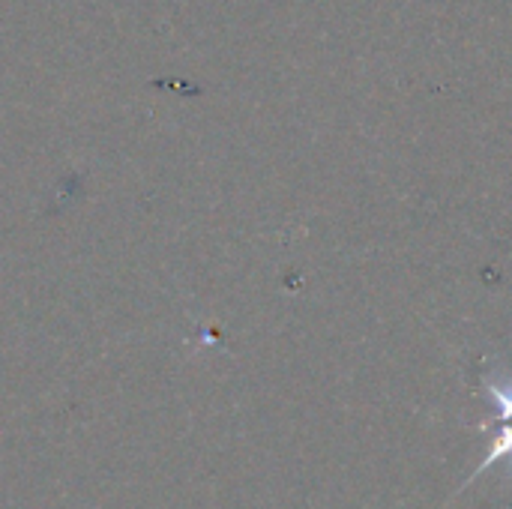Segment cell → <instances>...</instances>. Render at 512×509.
Masks as SVG:
<instances>
[{"mask_svg":"<svg viewBox=\"0 0 512 509\" xmlns=\"http://www.w3.org/2000/svg\"><path fill=\"white\" fill-rule=\"evenodd\" d=\"M504 456H512V420H507V423H504V429H501V432H498V438L492 441V447H489L486 459L480 462V468L474 471V477H471V480H468L465 486H471V483H474L477 477H483V474H486V471H489L492 465H498V462H501Z\"/></svg>","mask_w":512,"mask_h":509,"instance_id":"1","label":"cell"}]
</instances>
